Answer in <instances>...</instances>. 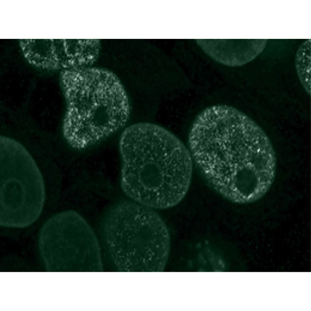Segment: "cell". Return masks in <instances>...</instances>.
I'll return each mask as SVG.
<instances>
[{
	"label": "cell",
	"instance_id": "3957f363",
	"mask_svg": "<svg viewBox=\"0 0 311 311\" xmlns=\"http://www.w3.org/2000/svg\"><path fill=\"white\" fill-rule=\"evenodd\" d=\"M62 80L67 103L63 134L72 148H86L125 125L130 113L128 98L113 72L90 67L69 69Z\"/></svg>",
	"mask_w": 311,
	"mask_h": 311
},
{
	"label": "cell",
	"instance_id": "7a4b0ae2",
	"mask_svg": "<svg viewBox=\"0 0 311 311\" xmlns=\"http://www.w3.org/2000/svg\"><path fill=\"white\" fill-rule=\"evenodd\" d=\"M121 183L133 201L153 209L178 204L189 188L192 158L183 143L158 125L139 123L126 128L119 143Z\"/></svg>",
	"mask_w": 311,
	"mask_h": 311
},
{
	"label": "cell",
	"instance_id": "6da1fadb",
	"mask_svg": "<svg viewBox=\"0 0 311 311\" xmlns=\"http://www.w3.org/2000/svg\"><path fill=\"white\" fill-rule=\"evenodd\" d=\"M234 108L217 105L197 117L189 135L190 153L218 193L234 202L251 203L272 185L276 157L262 128Z\"/></svg>",
	"mask_w": 311,
	"mask_h": 311
},
{
	"label": "cell",
	"instance_id": "52a82bcc",
	"mask_svg": "<svg viewBox=\"0 0 311 311\" xmlns=\"http://www.w3.org/2000/svg\"><path fill=\"white\" fill-rule=\"evenodd\" d=\"M298 76L306 92L311 94V39L304 42L298 49L295 58Z\"/></svg>",
	"mask_w": 311,
	"mask_h": 311
},
{
	"label": "cell",
	"instance_id": "5b68a950",
	"mask_svg": "<svg viewBox=\"0 0 311 311\" xmlns=\"http://www.w3.org/2000/svg\"><path fill=\"white\" fill-rule=\"evenodd\" d=\"M42 181L31 179L2 180L0 193V225L24 228L39 216L44 202Z\"/></svg>",
	"mask_w": 311,
	"mask_h": 311
},
{
	"label": "cell",
	"instance_id": "277c9868",
	"mask_svg": "<svg viewBox=\"0 0 311 311\" xmlns=\"http://www.w3.org/2000/svg\"><path fill=\"white\" fill-rule=\"evenodd\" d=\"M102 228V235L108 245L123 256L124 270H163L170 236L165 223L153 209L133 201L120 202L107 213Z\"/></svg>",
	"mask_w": 311,
	"mask_h": 311
},
{
	"label": "cell",
	"instance_id": "8992f818",
	"mask_svg": "<svg viewBox=\"0 0 311 311\" xmlns=\"http://www.w3.org/2000/svg\"><path fill=\"white\" fill-rule=\"evenodd\" d=\"M197 40V43L213 59L221 63L231 66H241L250 62L264 47L262 43L256 45V41L253 44L254 41H240V39Z\"/></svg>",
	"mask_w": 311,
	"mask_h": 311
}]
</instances>
